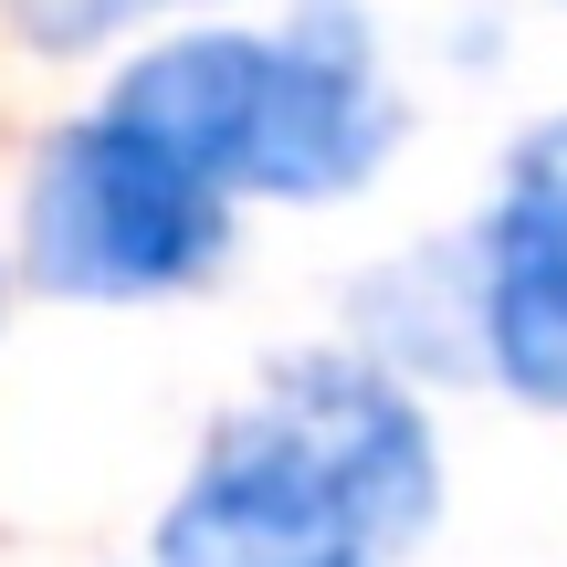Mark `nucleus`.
I'll return each mask as SVG.
<instances>
[{
	"label": "nucleus",
	"mask_w": 567,
	"mask_h": 567,
	"mask_svg": "<svg viewBox=\"0 0 567 567\" xmlns=\"http://www.w3.org/2000/svg\"><path fill=\"white\" fill-rule=\"evenodd\" d=\"M442 505L431 431L379 368L305 358L231 410L158 526V567H379Z\"/></svg>",
	"instance_id": "obj_1"
},
{
	"label": "nucleus",
	"mask_w": 567,
	"mask_h": 567,
	"mask_svg": "<svg viewBox=\"0 0 567 567\" xmlns=\"http://www.w3.org/2000/svg\"><path fill=\"white\" fill-rule=\"evenodd\" d=\"M116 126H137L147 147H168L179 168H200L210 189H274V200H326L358 189L389 147V105L326 42H252V32H189L158 42L105 105Z\"/></svg>",
	"instance_id": "obj_2"
},
{
	"label": "nucleus",
	"mask_w": 567,
	"mask_h": 567,
	"mask_svg": "<svg viewBox=\"0 0 567 567\" xmlns=\"http://www.w3.org/2000/svg\"><path fill=\"white\" fill-rule=\"evenodd\" d=\"M221 231H231L221 189L116 116L53 137L32 189V274L53 295H168V284L210 274Z\"/></svg>",
	"instance_id": "obj_3"
},
{
	"label": "nucleus",
	"mask_w": 567,
	"mask_h": 567,
	"mask_svg": "<svg viewBox=\"0 0 567 567\" xmlns=\"http://www.w3.org/2000/svg\"><path fill=\"white\" fill-rule=\"evenodd\" d=\"M484 347L515 400L567 410V116L536 126L505 168L484 231Z\"/></svg>",
	"instance_id": "obj_4"
},
{
	"label": "nucleus",
	"mask_w": 567,
	"mask_h": 567,
	"mask_svg": "<svg viewBox=\"0 0 567 567\" xmlns=\"http://www.w3.org/2000/svg\"><path fill=\"white\" fill-rule=\"evenodd\" d=\"M126 11H147V0H21L32 42H95V32H116Z\"/></svg>",
	"instance_id": "obj_5"
}]
</instances>
